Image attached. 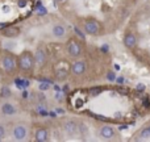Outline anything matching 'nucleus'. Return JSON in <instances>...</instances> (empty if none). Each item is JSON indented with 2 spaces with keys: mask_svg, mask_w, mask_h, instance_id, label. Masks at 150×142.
Segmentation results:
<instances>
[{
  "mask_svg": "<svg viewBox=\"0 0 150 142\" xmlns=\"http://www.w3.org/2000/svg\"><path fill=\"white\" fill-rule=\"evenodd\" d=\"M0 67L4 74L7 75H15L17 69V55L8 50H1L0 52Z\"/></svg>",
  "mask_w": 150,
  "mask_h": 142,
  "instance_id": "1",
  "label": "nucleus"
},
{
  "mask_svg": "<svg viewBox=\"0 0 150 142\" xmlns=\"http://www.w3.org/2000/svg\"><path fill=\"white\" fill-rule=\"evenodd\" d=\"M34 66H36V62H34V57L32 52L24 50V52H21L17 55V69L23 74H30V72H33Z\"/></svg>",
  "mask_w": 150,
  "mask_h": 142,
  "instance_id": "2",
  "label": "nucleus"
},
{
  "mask_svg": "<svg viewBox=\"0 0 150 142\" xmlns=\"http://www.w3.org/2000/svg\"><path fill=\"white\" fill-rule=\"evenodd\" d=\"M28 134H29L28 125L24 124V122H17L11 129V137L15 141H25L28 138Z\"/></svg>",
  "mask_w": 150,
  "mask_h": 142,
  "instance_id": "3",
  "label": "nucleus"
},
{
  "mask_svg": "<svg viewBox=\"0 0 150 142\" xmlns=\"http://www.w3.org/2000/svg\"><path fill=\"white\" fill-rule=\"evenodd\" d=\"M83 30L90 36H99L101 32V24L95 18H86L83 21Z\"/></svg>",
  "mask_w": 150,
  "mask_h": 142,
  "instance_id": "4",
  "label": "nucleus"
},
{
  "mask_svg": "<svg viewBox=\"0 0 150 142\" xmlns=\"http://www.w3.org/2000/svg\"><path fill=\"white\" fill-rule=\"evenodd\" d=\"M66 50L73 58H79L83 54V46L76 38H70L66 42Z\"/></svg>",
  "mask_w": 150,
  "mask_h": 142,
  "instance_id": "5",
  "label": "nucleus"
},
{
  "mask_svg": "<svg viewBox=\"0 0 150 142\" xmlns=\"http://www.w3.org/2000/svg\"><path fill=\"white\" fill-rule=\"evenodd\" d=\"M98 134H99V137H101L103 140L109 141V140H115L117 133H116V129H115L113 126H111V125H103V126L99 129Z\"/></svg>",
  "mask_w": 150,
  "mask_h": 142,
  "instance_id": "6",
  "label": "nucleus"
},
{
  "mask_svg": "<svg viewBox=\"0 0 150 142\" xmlns=\"http://www.w3.org/2000/svg\"><path fill=\"white\" fill-rule=\"evenodd\" d=\"M33 57H34V62H36V65L38 66V67H44L47 63V54L44 47H41V46L37 47Z\"/></svg>",
  "mask_w": 150,
  "mask_h": 142,
  "instance_id": "7",
  "label": "nucleus"
},
{
  "mask_svg": "<svg viewBox=\"0 0 150 142\" xmlns=\"http://www.w3.org/2000/svg\"><path fill=\"white\" fill-rule=\"evenodd\" d=\"M21 33V29L20 26H16V25H7L5 28H3V30L0 32V36L5 37V38H16V37H18Z\"/></svg>",
  "mask_w": 150,
  "mask_h": 142,
  "instance_id": "8",
  "label": "nucleus"
},
{
  "mask_svg": "<svg viewBox=\"0 0 150 142\" xmlns=\"http://www.w3.org/2000/svg\"><path fill=\"white\" fill-rule=\"evenodd\" d=\"M16 113H17V108H16L12 103H9V101L1 103V105H0V114H1V116L11 117V116H15Z\"/></svg>",
  "mask_w": 150,
  "mask_h": 142,
  "instance_id": "9",
  "label": "nucleus"
},
{
  "mask_svg": "<svg viewBox=\"0 0 150 142\" xmlns=\"http://www.w3.org/2000/svg\"><path fill=\"white\" fill-rule=\"evenodd\" d=\"M122 42H124L125 47L129 50H134L136 46H137V36H136L133 32H127L124 36V40H122Z\"/></svg>",
  "mask_w": 150,
  "mask_h": 142,
  "instance_id": "10",
  "label": "nucleus"
},
{
  "mask_svg": "<svg viewBox=\"0 0 150 142\" xmlns=\"http://www.w3.org/2000/svg\"><path fill=\"white\" fill-rule=\"evenodd\" d=\"M70 72L74 76H82L86 72V62L84 61H75L70 67Z\"/></svg>",
  "mask_w": 150,
  "mask_h": 142,
  "instance_id": "11",
  "label": "nucleus"
},
{
  "mask_svg": "<svg viewBox=\"0 0 150 142\" xmlns=\"http://www.w3.org/2000/svg\"><path fill=\"white\" fill-rule=\"evenodd\" d=\"M62 128H63V132H65L67 136L76 134L78 130H79V125H78L74 120H66V121L63 122Z\"/></svg>",
  "mask_w": 150,
  "mask_h": 142,
  "instance_id": "12",
  "label": "nucleus"
},
{
  "mask_svg": "<svg viewBox=\"0 0 150 142\" xmlns=\"http://www.w3.org/2000/svg\"><path fill=\"white\" fill-rule=\"evenodd\" d=\"M34 140L37 142H46L50 140V132L49 129L46 128L41 126V128H37L36 132H34Z\"/></svg>",
  "mask_w": 150,
  "mask_h": 142,
  "instance_id": "13",
  "label": "nucleus"
},
{
  "mask_svg": "<svg viewBox=\"0 0 150 142\" xmlns=\"http://www.w3.org/2000/svg\"><path fill=\"white\" fill-rule=\"evenodd\" d=\"M52 34L53 37H55V38H63V37L66 36V28L63 24L61 23H57L53 25L52 28Z\"/></svg>",
  "mask_w": 150,
  "mask_h": 142,
  "instance_id": "14",
  "label": "nucleus"
},
{
  "mask_svg": "<svg viewBox=\"0 0 150 142\" xmlns=\"http://www.w3.org/2000/svg\"><path fill=\"white\" fill-rule=\"evenodd\" d=\"M69 74H70V69H69L67 66H61V65H58L57 67L54 69V75H55V78H57V79H59V80L66 79V78L69 76Z\"/></svg>",
  "mask_w": 150,
  "mask_h": 142,
  "instance_id": "15",
  "label": "nucleus"
},
{
  "mask_svg": "<svg viewBox=\"0 0 150 142\" xmlns=\"http://www.w3.org/2000/svg\"><path fill=\"white\" fill-rule=\"evenodd\" d=\"M134 140L136 141H148L150 140V130L149 126H145L142 129H140L134 136Z\"/></svg>",
  "mask_w": 150,
  "mask_h": 142,
  "instance_id": "16",
  "label": "nucleus"
},
{
  "mask_svg": "<svg viewBox=\"0 0 150 142\" xmlns=\"http://www.w3.org/2000/svg\"><path fill=\"white\" fill-rule=\"evenodd\" d=\"M12 96V91H11V88L8 87V85H3L1 88H0V97L3 99H8Z\"/></svg>",
  "mask_w": 150,
  "mask_h": 142,
  "instance_id": "17",
  "label": "nucleus"
},
{
  "mask_svg": "<svg viewBox=\"0 0 150 142\" xmlns=\"http://www.w3.org/2000/svg\"><path fill=\"white\" fill-rule=\"evenodd\" d=\"M5 136H7V129H5V126L3 124H0V141L4 140Z\"/></svg>",
  "mask_w": 150,
  "mask_h": 142,
  "instance_id": "18",
  "label": "nucleus"
},
{
  "mask_svg": "<svg viewBox=\"0 0 150 142\" xmlns=\"http://www.w3.org/2000/svg\"><path fill=\"white\" fill-rule=\"evenodd\" d=\"M75 33H76L78 36L80 37V40H84V36H83V34L80 33V30H78V28H75Z\"/></svg>",
  "mask_w": 150,
  "mask_h": 142,
  "instance_id": "19",
  "label": "nucleus"
},
{
  "mask_svg": "<svg viewBox=\"0 0 150 142\" xmlns=\"http://www.w3.org/2000/svg\"><path fill=\"white\" fill-rule=\"evenodd\" d=\"M62 97H63V96H62V93H61V92L55 93V99H57V100H62Z\"/></svg>",
  "mask_w": 150,
  "mask_h": 142,
  "instance_id": "20",
  "label": "nucleus"
},
{
  "mask_svg": "<svg viewBox=\"0 0 150 142\" xmlns=\"http://www.w3.org/2000/svg\"><path fill=\"white\" fill-rule=\"evenodd\" d=\"M107 78H108L109 80H113L115 79V74H113V72H109V74L107 75Z\"/></svg>",
  "mask_w": 150,
  "mask_h": 142,
  "instance_id": "21",
  "label": "nucleus"
},
{
  "mask_svg": "<svg viewBox=\"0 0 150 142\" xmlns=\"http://www.w3.org/2000/svg\"><path fill=\"white\" fill-rule=\"evenodd\" d=\"M137 90L138 91H144V90H145V85H144V84H137Z\"/></svg>",
  "mask_w": 150,
  "mask_h": 142,
  "instance_id": "22",
  "label": "nucleus"
},
{
  "mask_svg": "<svg viewBox=\"0 0 150 142\" xmlns=\"http://www.w3.org/2000/svg\"><path fill=\"white\" fill-rule=\"evenodd\" d=\"M117 83H119V84H121V83H124V78L122 76H120V78H117Z\"/></svg>",
  "mask_w": 150,
  "mask_h": 142,
  "instance_id": "23",
  "label": "nucleus"
},
{
  "mask_svg": "<svg viewBox=\"0 0 150 142\" xmlns=\"http://www.w3.org/2000/svg\"><path fill=\"white\" fill-rule=\"evenodd\" d=\"M40 88H41V90H47V88H49V85H47V84H41V85H40Z\"/></svg>",
  "mask_w": 150,
  "mask_h": 142,
  "instance_id": "24",
  "label": "nucleus"
},
{
  "mask_svg": "<svg viewBox=\"0 0 150 142\" xmlns=\"http://www.w3.org/2000/svg\"><path fill=\"white\" fill-rule=\"evenodd\" d=\"M57 1H58V3H66L67 0H57Z\"/></svg>",
  "mask_w": 150,
  "mask_h": 142,
  "instance_id": "25",
  "label": "nucleus"
},
{
  "mask_svg": "<svg viewBox=\"0 0 150 142\" xmlns=\"http://www.w3.org/2000/svg\"><path fill=\"white\" fill-rule=\"evenodd\" d=\"M148 126H149V130H150V124H149V125H148Z\"/></svg>",
  "mask_w": 150,
  "mask_h": 142,
  "instance_id": "26",
  "label": "nucleus"
}]
</instances>
